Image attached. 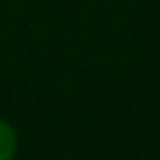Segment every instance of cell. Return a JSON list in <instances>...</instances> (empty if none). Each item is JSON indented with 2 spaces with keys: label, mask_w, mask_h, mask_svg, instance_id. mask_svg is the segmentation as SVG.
<instances>
[{
  "label": "cell",
  "mask_w": 160,
  "mask_h": 160,
  "mask_svg": "<svg viewBox=\"0 0 160 160\" xmlns=\"http://www.w3.org/2000/svg\"><path fill=\"white\" fill-rule=\"evenodd\" d=\"M13 149H16V133H13V128L8 123L0 120V160L13 155Z\"/></svg>",
  "instance_id": "cell-1"
}]
</instances>
